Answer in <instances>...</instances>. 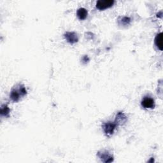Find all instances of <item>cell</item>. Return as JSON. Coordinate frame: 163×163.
I'll return each instance as SVG.
<instances>
[{"label": "cell", "instance_id": "obj_1", "mask_svg": "<svg viewBox=\"0 0 163 163\" xmlns=\"http://www.w3.org/2000/svg\"><path fill=\"white\" fill-rule=\"evenodd\" d=\"M114 3L115 2L112 0H105V1L100 0L96 3V8L100 10H103L112 7Z\"/></svg>", "mask_w": 163, "mask_h": 163}, {"label": "cell", "instance_id": "obj_2", "mask_svg": "<svg viewBox=\"0 0 163 163\" xmlns=\"http://www.w3.org/2000/svg\"><path fill=\"white\" fill-rule=\"evenodd\" d=\"M116 126H117L116 123L107 122L103 124V128L106 135L108 136H110L111 135L113 134V133H114V130L116 128Z\"/></svg>", "mask_w": 163, "mask_h": 163}, {"label": "cell", "instance_id": "obj_3", "mask_svg": "<svg viewBox=\"0 0 163 163\" xmlns=\"http://www.w3.org/2000/svg\"><path fill=\"white\" fill-rule=\"evenodd\" d=\"M142 105L145 108H154L155 107L154 100L150 97H145L142 100Z\"/></svg>", "mask_w": 163, "mask_h": 163}, {"label": "cell", "instance_id": "obj_4", "mask_svg": "<svg viewBox=\"0 0 163 163\" xmlns=\"http://www.w3.org/2000/svg\"><path fill=\"white\" fill-rule=\"evenodd\" d=\"M66 40L70 43H75L78 42V36L76 33L73 32H67L65 34Z\"/></svg>", "mask_w": 163, "mask_h": 163}, {"label": "cell", "instance_id": "obj_5", "mask_svg": "<svg viewBox=\"0 0 163 163\" xmlns=\"http://www.w3.org/2000/svg\"><path fill=\"white\" fill-rule=\"evenodd\" d=\"M77 15L80 20H84L87 18L88 13H87V11L85 8H80L77 10Z\"/></svg>", "mask_w": 163, "mask_h": 163}, {"label": "cell", "instance_id": "obj_6", "mask_svg": "<svg viewBox=\"0 0 163 163\" xmlns=\"http://www.w3.org/2000/svg\"><path fill=\"white\" fill-rule=\"evenodd\" d=\"M155 44L160 51H162V33H160L156 36Z\"/></svg>", "mask_w": 163, "mask_h": 163}, {"label": "cell", "instance_id": "obj_7", "mask_svg": "<svg viewBox=\"0 0 163 163\" xmlns=\"http://www.w3.org/2000/svg\"><path fill=\"white\" fill-rule=\"evenodd\" d=\"M10 97L14 102H17L20 99V93L17 90H13L11 93Z\"/></svg>", "mask_w": 163, "mask_h": 163}]
</instances>
